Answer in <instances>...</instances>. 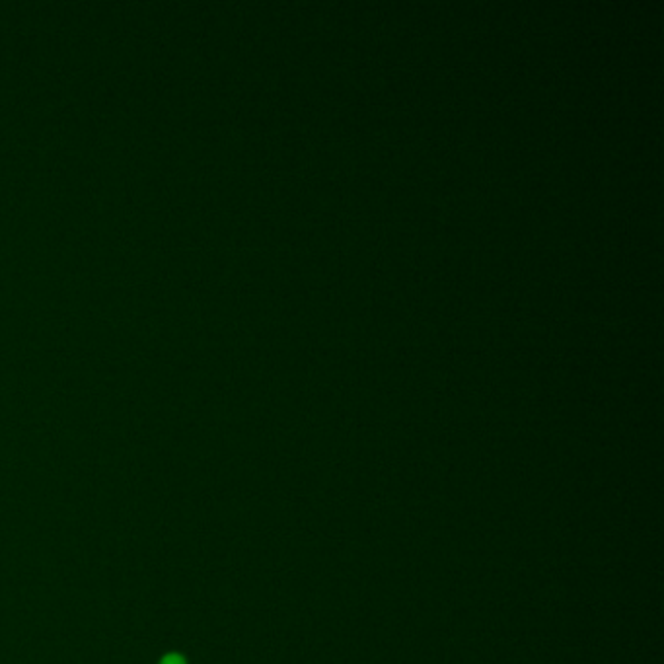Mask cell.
Here are the masks:
<instances>
[{
    "label": "cell",
    "instance_id": "6da1fadb",
    "mask_svg": "<svg viewBox=\"0 0 664 664\" xmlns=\"http://www.w3.org/2000/svg\"><path fill=\"white\" fill-rule=\"evenodd\" d=\"M162 664H183V661H181L177 654H170V656H166V658L162 661Z\"/></svg>",
    "mask_w": 664,
    "mask_h": 664
}]
</instances>
